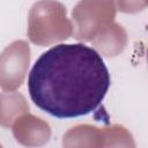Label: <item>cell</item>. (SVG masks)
Returning a JSON list of instances; mask_svg holds the SVG:
<instances>
[{
	"label": "cell",
	"mask_w": 148,
	"mask_h": 148,
	"mask_svg": "<svg viewBox=\"0 0 148 148\" xmlns=\"http://www.w3.org/2000/svg\"><path fill=\"white\" fill-rule=\"evenodd\" d=\"M102 56L82 44H58L42 53L28 75L34 104L59 119L92 113L110 88Z\"/></svg>",
	"instance_id": "cell-1"
}]
</instances>
